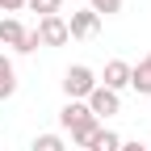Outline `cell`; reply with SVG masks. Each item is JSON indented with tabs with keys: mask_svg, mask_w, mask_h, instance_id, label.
<instances>
[{
	"mask_svg": "<svg viewBox=\"0 0 151 151\" xmlns=\"http://www.w3.org/2000/svg\"><path fill=\"white\" fill-rule=\"evenodd\" d=\"M97 29H101V17L92 9H76L71 21H67V38H92Z\"/></svg>",
	"mask_w": 151,
	"mask_h": 151,
	"instance_id": "obj_5",
	"label": "cell"
},
{
	"mask_svg": "<svg viewBox=\"0 0 151 151\" xmlns=\"http://www.w3.org/2000/svg\"><path fill=\"white\" fill-rule=\"evenodd\" d=\"M13 92H17V67L9 55H0V101H9Z\"/></svg>",
	"mask_w": 151,
	"mask_h": 151,
	"instance_id": "obj_9",
	"label": "cell"
},
{
	"mask_svg": "<svg viewBox=\"0 0 151 151\" xmlns=\"http://www.w3.org/2000/svg\"><path fill=\"white\" fill-rule=\"evenodd\" d=\"M118 147H122V134H118V130H109V126H101L97 139H92L84 151H118Z\"/></svg>",
	"mask_w": 151,
	"mask_h": 151,
	"instance_id": "obj_10",
	"label": "cell"
},
{
	"mask_svg": "<svg viewBox=\"0 0 151 151\" xmlns=\"http://www.w3.org/2000/svg\"><path fill=\"white\" fill-rule=\"evenodd\" d=\"M0 9H4V13H21L25 0H0Z\"/></svg>",
	"mask_w": 151,
	"mask_h": 151,
	"instance_id": "obj_15",
	"label": "cell"
},
{
	"mask_svg": "<svg viewBox=\"0 0 151 151\" xmlns=\"http://www.w3.org/2000/svg\"><path fill=\"white\" fill-rule=\"evenodd\" d=\"M97 130H101V122H97V118L88 113L84 122H76V126L67 130V134H71V147H88L92 139H97Z\"/></svg>",
	"mask_w": 151,
	"mask_h": 151,
	"instance_id": "obj_8",
	"label": "cell"
},
{
	"mask_svg": "<svg viewBox=\"0 0 151 151\" xmlns=\"http://www.w3.org/2000/svg\"><path fill=\"white\" fill-rule=\"evenodd\" d=\"M118 151H147V147H143V143H126V139H122V147H118Z\"/></svg>",
	"mask_w": 151,
	"mask_h": 151,
	"instance_id": "obj_16",
	"label": "cell"
},
{
	"mask_svg": "<svg viewBox=\"0 0 151 151\" xmlns=\"http://www.w3.org/2000/svg\"><path fill=\"white\" fill-rule=\"evenodd\" d=\"M88 9L97 17H113V13H122V0H88Z\"/></svg>",
	"mask_w": 151,
	"mask_h": 151,
	"instance_id": "obj_14",
	"label": "cell"
},
{
	"mask_svg": "<svg viewBox=\"0 0 151 151\" xmlns=\"http://www.w3.org/2000/svg\"><path fill=\"white\" fill-rule=\"evenodd\" d=\"M130 88H134L139 97H151V50L130 67Z\"/></svg>",
	"mask_w": 151,
	"mask_h": 151,
	"instance_id": "obj_7",
	"label": "cell"
},
{
	"mask_svg": "<svg viewBox=\"0 0 151 151\" xmlns=\"http://www.w3.org/2000/svg\"><path fill=\"white\" fill-rule=\"evenodd\" d=\"M29 151H67V143H63V134H38L34 143H29Z\"/></svg>",
	"mask_w": 151,
	"mask_h": 151,
	"instance_id": "obj_12",
	"label": "cell"
},
{
	"mask_svg": "<svg viewBox=\"0 0 151 151\" xmlns=\"http://www.w3.org/2000/svg\"><path fill=\"white\" fill-rule=\"evenodd\" d=\"M84 118H88V105H84V101H67V105L59 109V126H63V130H71L76 122H84Z\"/></svg>",
	"mask_w": 151,
	"mask_h": 151,
	"instance_id": "obj_11",
	"label": "cell"
},
{
	"mask_svg": "<svg viewBox=\"0 0 151 151\" xmlns=\"http://www.w3.org/2000/svg\"><path fill=\"white\" fill-rule=\"evenodd\" d=\"M59 4L63 0H25V9L38 13V17H59Z\"/></svg>",
	"mask_w": 151,
	"mask_h": 151,
	"instance_id": "obj_13",
	"label": "cell"
},
{
	"mask_svg": "<svg viewBox=\"0 0 151 151\" xmlns=\"http://www.w3.org/2000/svg\"><path fill=\"white\" fill-rule=\"evenodd\" d=\"M97 88V71H92L88 63H71L63 71V92L67 101H88V92Z\"/></svg>",
	"mask_w": 151,
	"mask_h": 151,
	"instance_id": "obj_2",
	"label": "cell"
},
{
	"mask_svg": "<svg viewBox=\"0 0 151 151\" xmlns=\"http://www.w3.org/2000/svg\"><path fill=\"white\" fill-rule=\"evenodd\" d=\"M147 151H151V147H147Z\"/></svg>",
	"mask_w": 151,
	"mask_h": 151,
	"instance_id": "obj_17",
	"label": "cell"
},
{
	"mask_svg": "<svg viewBox=\"0 0 151 151\" xmlns=\"http://www.w3.org/2000/svg\"><path fill=\"white\" fill-rule=\"evenodd\" d=\"M101 88H109V92H122V88H130V63L126 59H109L105 63V71H101Z\"/></svg>",
	"mask_w": 151,
	"mask_h": 151,
	"instance_id": "obj_6",
	"label": "cell"
},
{
	"mask_svg": "<svg viewBox=\"0 0 151 151\" xmlns=\"http://www.w3.org/2000/svg\"><path fill=\"white\" fill-rule=\"evenodd\" d=\"M84 105H88V113H92V118H97V122L105 126V118H113V113L122 109V97H118V92H109V88H101V84H97V88L88 92V101H84Z\"/></svg>",
	"mask_w": 151,
	"mask_h": 151,
	"instance_id": "obj_3",
	"label": "cell"
},
{
	"mask_svg": "<svg viewBox=\"0 0 151 151\" xmlns=\"http://www.w3.org/2000/svg\"><path fill=\"white\" fill-rule=\"evenodd\" d=\"M34 34H38V46H67V42H71L63 17H38Z\"/></svg>",
	"mask_w": 151,
	"mask_h": 151,
	"instance_id": "obj_4",
	"label": "cell"
},
{
	"mask_svg": "<svg viewBox=\"0 0 151 151\" xmlns=\"http://www.w3.org/2000/svg\"><path fill=\"white\" fill-rule=\"evenodd\" d=\"M0 46H13L17 55H34L38 50V34L29 25H21L17 17H4L0 21Z\"/></svg>",
	"mask_w": 151,
	"mask_h": 151,
	"instance_id": "obj_1",
	"label": "cell"
}]
</instances>
